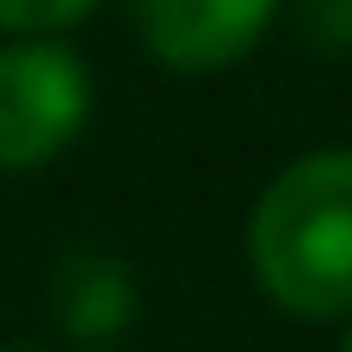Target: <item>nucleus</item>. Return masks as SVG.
Masks as SVG:
<instances>
[{"instance_id": "6e6552de", "label": "nucleus", "mask_w": 352, "mask_h": 352, "mask_svg": "<svg viewBox=\"0 0 352 352\" xmlns=\"http://www.w3.org/2000/svg\"><path fill=\"white\" fill-rule=\"evenodd\" d=\"M340 352H352V328H346V340H340Z\"/></svg>"}, {"instance_id": "423d86ee", "label": "nucleus", "mask_w": 352, "mask_h": 352, "mask_svg": "<svg viewBox=\"0 0 352 352\" xmlns=\"http://www.w3.org/2000/svg\"><path fill=\"white\" fill-rule=\"evenodd\" d=\"M99 0H0V31L19 37H56L68 25H80Z\"/></svg>"}, {"instance_id": "0eeeda50", "label": "nucleus", "mask_w": 352, "mask_h": 352, "mask_svg": "<svg viewBox=\"0 0 352 352\" xmlns=\"http://www.w3.org/2000/svg\"><path fill=\"white\" fill-rule=\"evenodd\" d=\"M0 352H50V346H0Z\"/></svg>"}, {"instance_id": "f03ea898", "label": "nucleus", "mask_w": 352, "mask_h": 352, "mask_svg": "<svg viewBox=\"0 0 352 352\" xmlns=\"http://www.w3.org/2000/svg\"><path fill=\"white\" fill-rule=\"evenodd\" d=\"M93 111L87 62L62 43H0V173L56 161Z\"/></svg>"}, {"instance_id": "39448f33", "label": "nucleus", "mask_w": 352, "mask_h": 352, "mask_svg": "<svg viewBox=\"0 0 352 352\" xmlns=\"http://www.w3.org/2000/svg\"><path fill=\"white\" fill-rule=\"evenodd\" d=\"M291 25L316 56H352V0H291Z\"/></svg>"}, {"instance_id": "7ed1b4c3", "label": "nucleus", "mask_w": 352, "mask_h": 352, "mask_svg": "<svg viewBox=\"0 0 352 352\" xmlns=\"http://www.w3.org/2000/svg\"><path fill=\"white\" fill-rule=\"evenodd\" d=\"M155 62L179 74L235 68L272 25L278 0H124Z\"/></svg>"}, {"instance_id": "20e7f679", "label": "nucleus", "mask_w": 352, "mask_h": 352, "mask_svg": "<svg viewBox=\"0 0 352 352\" xmlns=\"http://www.w3.org/2000/svg\"><path fill=\"white\" fill-rule=\"evenodd\" d=\"M50 316L56 328L74 340V346H111L130 334L136 322V278L124 260L99 254V248H74L62 266H56V285H50Z\"/></svg>"}, {"instance_id": "f257e3e1", "label": "nucleus", "mask_w": 352, "mask_h": 352, "mask_svg": "<svg viewBox=\"0 0 352 352\" xmlns=\"http://www.w3.org/2000/svg\"><path fill=\"white\" fill-rule=\"evenodd\" d=\"M248 260L285 316H352V148H316L260 192L248 217Z\"/></svg>"}]
</instances>
